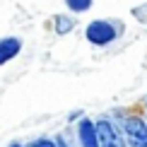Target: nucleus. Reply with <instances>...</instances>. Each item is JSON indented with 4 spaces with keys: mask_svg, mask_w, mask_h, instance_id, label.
<instances>
[{
    "mask_svg": "<svg viewBox=\"0 0 147 147\" xmlns=\"http://www.w3.org/2000/svg\"><path fill=\"white\" fill-rule=\"evenodd\" d=\"M94 0H65V7H68L72 15H82V12H89Z\"/></svg>",
    "mask_w": 147,
    "mask_h": 147,
    "instance_id": "7",
    "label": "nucleus"
},
{
    "mask_svg": "<svg viewBox=\"0 0 147 147\" xmlns=\"http://www.w3.org/2000/svg\"><path fill=\"white\" fill-rule=\"evenodd\" d=\"M7 147H24L22 142H12V145H7Z\"/></svg>",
    "mask_w": 147,
    "mask_h": 147,
    "instance_id": "11",
    "label": "nucleus"
},
{
    "mask_svg": "<svg viewBox=\"0 0 147 147\" xmlns=\"http://www.w3.org/2000/svg\"><path fill=\"white\" fill-rule=\"evenodd\" d=\"M22 39L20 36H3L0 39V65H7L22 53Z\"/></svg>",
    "mask_w": 147,
    "mask_h": 147,
    "instance_id": "5",
    "label": "nucleus"
},
{
    "mask_svg": "<svg viewBox=\"0 0 147 147\" xmlns=\"http://www.w3.org/2000/svg\"><path fill=\"white\" fill-rule=\"evenodd\" d=\"M121 130L128 147H147V118L138 113H118Z\"/></svg>",
    "mask_w": 147,
    "mask_h": 147,
    "instance_id": "2",
    "label": "nucleus"
},
{
    "mask_svg": "<svg viewBox=\"0 0 147 147\" xmlns=\"http://www.w3.org/2000/svg\"><path fill=\"white\" fill-rule=\"evenodd\" d=\"M123 24L118 20H92L84 27V39L96 48H106L123 36Z\"/></svg>",
    "mask_w": 147,
    "mask_h": 147,
    "instance_id": "1",
    "label": "nucleus"
},
{
    "mask_svg": "<svg viewBox=\"0 0 147 147\" xmlns=\"http://www.w3.org/2000/svg\"><path fill=\"white\" fill-rule=\"evenodd\" d=\"M24 147H56V138H46V135H41V138H34L32 142H27Z\"/></svg>",
    "mask_w": 147,
    "mask_h": 147,
    "instance_id": "8",
    "label": "nucleus"
},
{
    "mask_svg": "<svg viewBox=\"0 0 147 147\" xmlns=\"http://www.w3.org/2000/svg\"><path fill=\"white\" fill-rule=\"evenodd\" d=\"M82 116H84L82 111H72V113L68 116V121H77V118H82Z\"/></svg>",
    "mask_w": 147,
    "mask_h": 147,
    "instance_id": "10",
    "label": "nucleus"
},
{
    "mask_svg": "<svg viewBox=\"0 0 147 147\" xmlns=\"http://www.w3.org/2000/svg\"><path fill=\"white\" fill-rule=\"evenodd\" d=\"M94 123H96V135H99V145L101 147H128L121 125L116 123V121H111V116H101Z\"/></svg>",
    "mask_w": 147,
    "mask_h": 147,
    "instance_id": "3",
    "label": "nucleus"
},
{
    "mask_svg": "<svg viewBox=\"0 0 147 147\" xmlns=\"http://www.w3.org/2000/svg\"><path fill=\"white\" fill-rule=\"evenodd\" d=\"M53 29H56V34H70L72 29H75V20H72V15H56L53 17Z\"/></svg>",
    "mask_w": 147,
    "mask_h": 147,
    "instance_id": "6",
    "label": "nucleus"
},
{
    "mask_svg": "<svg viewBox=\"0 0 147 147\" xmlns=\"http://www.w3.org/2000/svg\"><path fill=\"white\" fill-rule=\"evenodd\" d=\"M56 147H70L68 138H65V135H56Z\"/></svg>",
    "mask_w": 147,
    "mask_h": 147,
    "instance_id": "9",
    "label": "nucleus"
},
{
    "mask_svg": "<svg viewBox=\"0 0 147 147\" xmlns=\"http://www.w3.org/2000/svg\"><path fill=\"white\" fill-rule=\"evenodd\" d=\"M75 133H77V145L80 147H101L99 135H96V123L92 118H87V116H82L77 121Z\"/></svg>",
    "mask_w": 147,
    "mask_h": 147,
    "instance_id": "4",
    "label": "nucleus"
},
{
    "mask_svg": "<svg viewBox=\"0 0 147 147\" xmlns=\"http://www.w3.org/2000/svg\"><path fill=\"white\" fill-rule=\"evenodd\" d=\"M145 118H147V113H145Z\"/></svg>",
    "mask_w": 147,
    "mask_h": 147,
    "instance_id": "12",
    "label": "nucleus"
}]
</instances>
